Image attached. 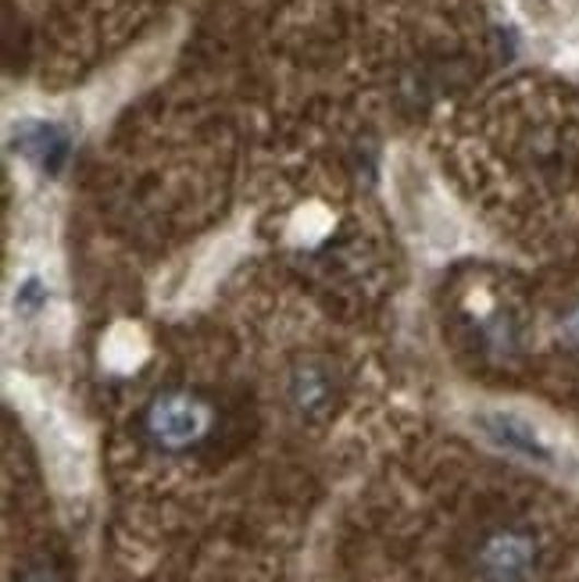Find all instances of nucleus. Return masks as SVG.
Returning a JSON list of instances; mask_svg holds the SVG:
<instances>
[{"instance_id": "nucleus-1", "label": "nucleus", "mask_w": 579, "mask_h": 582, "mask_svg": "<svg viewBox=\"0 0 579 582\" xmlns=\"http://www.w3.org/2000/svg\"><path fill=\"white\" fill-rule=\"evenodd\" d=\"M8 387H11V396H15V404L22 407V415L29 418L55 486L61 494H83L90 486V472H94L83 429L75 426L64 407H58L44 390L33 387V382L11 379Z\"/></svg>"}, {"instance_id": "nucleus-2", "label": "nucleus", "mask_w": 579, "mask_h": 582, "mask_svg": "<svg viewBox=\"0 0 579 582\" xmlns=\"http://www.w3.org/2000/svg\"><path fill=\"white\" fill-rule=\"evenodd\" d=\"M393 201H398V215L407 233L433 254H451L462 244V222L454 207L418 165L401 162L393 168Z\"/></svg>"}, {"instance_id": "nucleus-3", "label": "nucleus", "mask_w": 579, "mask_h": 582, "mask_svg": "<svg viewBox=\"0 0 579 582\" xmlns=\"http://www.w3.org/2000/svg\"><path fill=\"white\" fill-rule=\"evenodd\" d=\"M472 429L497 451L541 468H558L572 454V447L558 426H551V421L530 412H519V407H480V412H472Z\"/></svg>"}, {"instance_id": "nucleus-4", "label": "nucleus", "mask_w": 579, "mask_h": 582, "mask_svg": "<svg viewBox=\"0 0 579 582\" xmlns=\"http://www.w3.org/2000/svg\"><path fill=\"white\" fill-rule=\"evenodd\" d=\"M212 426V412L190 393H165L157 396L147 412V432L154 436V443L179 451V447L197 443Z\"/></svg>"}, {"instance_id": "nucleus-5", "label": "nucleus", "mask_w": 579, "mask_h": 582, "mask_svg": "<svg viewBox=\"0 0 579 582\" xmlns=\"http://www.w3.org/2000/svg\"><path fill=\"white\" fill-rule=\"evenodd\" d=\"M480 575L486 582H525L533 575L536 547L519 528H497L480 547Z\"/></svg>"}, {"instance_id": "nucleus-6", "label": "nucleus", "mask_w": 579, "mask_h": 582, "mask_svg": "<svg viewBox=\"0 0 579 582\" xmlns=\"http://www.w3.org/2000/svg\"><path fill=\"white\" fill-rule=\"evenodd\" d=\"M244 244H247L244 233H226V236H218L215 244H208L201 254H197V261L190 264L187 286H182V300H201L212 294V286L233 269L236 258H240Z\"/></svg>"}, {"instance_id": "nucleus-7", "label": "nucleus", "mask_w": 579, "mask_h": 582, "mask_svg": "<svg viewBox=\"0 0 579 582\" xmlns=\"http://www.w3.org/2000/svg\"><path fill=\"white\" fill-rule=\"evenodd\" d=\"M290 401L300 415H319L333 401V379L319 365H300L290 376Z\"/></svg>"}, {"instance_id": "nucleus-8", "label": "nucleus", "mask_w": 579, "mask_h": 582, "mask_svg": "<svg viewBox=\"0 0 579 582\" xmlns=\"http://www.w3.org/2000/svg\"><path fill=\"white\" fill-rule=\"evenodd\" d=\"M15 147L22 154H29L33 162L39 168H61L64 162V154H69V136L58 129V126H29L22 132V136L15 140Z\"/></svg>"}, {"instance_id": "nucleus-9", "label": "nucleus", "mask_w": 579, "mask_h": 582, "mask_svg": "<svg viewBox=\"0 0 579 582\" xmlns=\"http://www.w3.org/2000/svg\"><path fill=\"white\" fill-rule=\"evenodd\" d=\"M104 365L115 368V372H133V368L147 357V340L137 325H115L108 340L101 347Z\"/></svg>"}, {"instance_id": "nucleus-10", "label": "nucleus", "mask_w": 579, "mask_h": 582, "mask_svg": "<svg viewBox=\"0 0 579 582\" xmlns=\"http://www.w3.org/2000/svg\"><path fill=\"white\" fill-rule=\"evenodd\" d=\"M15 308L22 314H33V311H47L50 304H47V286L36 280V275H25V280L19 283L15 289Z\"/></svg>"}, {"instance_id": "nucleus-11", "label": "nucleus", "mask_w": 579, "mask_h": 582, "mask_svg": "<svg viewBox=\"0 0 579 582\" xmlns=\"http://www.w3.org/2000/svg\"><path fill=\"white\" fill-rule=\"evenodd\" d=\"M562 333H565V340H569V343H579V308L569 311V319H565Z\"/></svg>"}, {"instance_id": "nucleus-12", "label": "nucleus", "mask_w": 579, "mask_h": 582, "mask_svg": "<svg viewBox=\"0 0 579 582\" xmlns=\"http://www.w3.org/2000/svg\"><path fill=\"white\" fill-rule=\"evenodd\" d=\"M22 582H58V579L50 568H29V572L22 575Z\"/></svg>"}]
</instances>
